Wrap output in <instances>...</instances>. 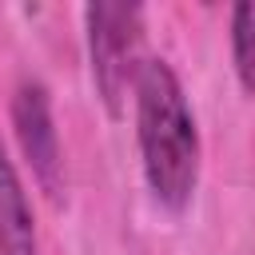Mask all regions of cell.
Instances as JSON below:
<instances>
[{
	"label": "cell",
	"instance_id": "cell-3",
	"mask_svg": "<svg viewBox=\"0 0 255 255\" xmlns=\"http://www.w3.org/2000/svg\"><path fill=\"white\" fill-rule=\"evenodd\" d=\"M12 131L20 143V155L40 183L48 199H60L64 191V147H60V128L52 112V96L40 80H20L12 92Z\"/></svg>",
	"mask_w": 255,
	"mask_h": 255
},
{
	"label": "cell",
	"instance_id": "cell-2",
	"mask_svg": "<svg viewBox=\"0 0 255 255\" xmlns=\"http://www.w3.org/2000/svg\"><path fill=\"white\" fill-rule=\"evenodd\" d=\"M92 84L108 116H124L128 92L143 64V8L139 4H88L84 8Z\"/></svg>",
	"mask_w": 255,
	"mask_h": 255
},
{
	"label": "cell",
	"instance_id": "cell-1",
	"mask_svg": "<svg viewBox=\"0 0 255 255\" xmlns=\"http://www.w3.org/2000/svg\"><path fill=\"white\" fill-rule=\"evenodd\" d=\"M131 100H135V143H139L143 183L163 211L179 215L195 199L199 155H203L191 100L175 68L159 56L139 64Z\"/></svg>",
	"mask_w": 255,
	"mask_h": 255
},
{
	"label": "cell",
	"instance_id": "cell-4",
	"mask_svg": "<svg viewBox=\"0 0 255 255\" xmlns=\"http://www.w3.org/2000/svg\"><path fill=\"white\" fill-rule=\"evenodd\" d=\"M0 255H40L36 215L4 143H0Z\"/></svg>",
	"mask_w": 255,
	"mask_h": 255
},
{
	"label": "cell",
	"instance_id": "cell-5",
	"mask_svg": "<svg viewBox=\"0 0 255 255\" xmlns=\"http://www.w3.org/2000/svg\"><path fill=\"white\" fill-rule=\"evenodd\" d=\"M231 64L243 92L255 96V0L231 8Z\"/></svg>",
	"mask_w": 255,
	"mask_h": 255
}]
</instances>
